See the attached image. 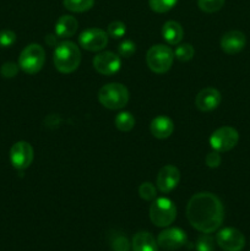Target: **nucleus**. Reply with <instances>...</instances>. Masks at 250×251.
Masks as SVG:
<instances>
[{"label": "nucleus", "mask_w": 250, "mask_h": 251, "mask_svg": "<svg viewBox=\"0 0 250 251\" xmlns=\"http://www.w3.org/2000/svg\"><path fill=\"white\" fill-rule=\"evenodd\" d=\"M186 217L191 227L203 234L216 232L222 226L225 210L220 199L212 193H198L189 200Z\"/></svg>", "instance_id": "obj_1"}, {"label": "nucleus", "mask_w": 250, "mask_h": 251, "mask_svg": "<svg viewBox=\"0 0 250 251\" xmlns=\"http://www.w3.org/2000/svg\"><path fill=\"white\" fill-rule=\"evenodd\" d=\"M54 66L61 74H71L77 70L81 63V51L75 43L64 41L58 43L53 54Z\"/></svg>", "instance_id": "obj_2"}, {"label": "nucleus", "mask_w": 250, "mask_h": 251, "mask_svg": "<svg viewBox=\"0 0 250 251\" xmlns=\"http://www.w3.org/2000/svg\"><path fill=\"white\" fill-rule=\"evenodd\" d=\"M98 100L110 110L122 109L129 102V91L122 83H107L98 91Z\"/></svg>", "instance_id": "obj_3"}, {"label": "nucleus", "mask_w": 250, "mask_h": 251, "mask_svg": "<svg viewBox=\"0 0 250 251\" xmlns=\"http://www.w3.org/2000/svg\"><path fill=\"white\" fill-rule=\"evenodd\" d=\"M174 50L164 44H156L147 50L146 63L154 74H164L173 65Z\"/></svg>", "instance_id": "obj_4"}, {"label": "nucleus", "mask_w": 250, "mask_h": 251, "mask_svg": "<svg viewBox=\"0 0 250 251\" xmlns=\"http://www.w3.org/2000/svg\"><path fill=\"white\" fill-rule=\"evenodd\" d=\"M46 63V50L37 43L28 44L19 56V66L24 73L34 75L39 73Z\"/></svg>", "instance_id": "obj_5"}, {"label": "nucleus", "mask_w": 250, "mask_h": 251, "mask_svg": "<svg viewBox=\"0 0 250 251\" xmlns=\"http://www.w3.org/2000/svg\"><path fill=\"white\" fill-rule=\"evenodd\" d=\"M176 207L173 201L167 198H159L150 207V220L156 227L167 228L175 221Z\"/></svg>", "instance_id": "obj_6"}, {"label": "nucleus", "mask_w": 250, "mask_h": 251, "mask_svg": "<svg viewBox=\"0 0 250 251\" xmlns=\"http://www.w3.org/2000/svg\"><path fill=\"white\" fill-rule=\"evenodd\" d=\"M239 141V134L232 126H222L215 130L210 137V145L213 151L228 152L234 149Z\"/></svg>", "instance_id": "obj_7"}, {"label": "nucleus", "mask_w": 250, "mask_h": 251, "mask_svg": "<svg viewBox=\"0 0 250 251\" xmlns=\"http://www.w3.org/2000/svg\"><path fill=\"white\" fill-rule=\"evenodd\" d=\"M216 243L223 251H242L245 247V237L237 228L227 227L217 233Z\"/></svg>", "instance_id": "obj_8"}, {"label": "nucleus", "mask_w": 250, "mask_h": 251, "mask_svg": "<svg viewBox=\"0 0 250 251\" xmlns=\"http://www.w3.org/2000/svg\"><path fill=\"white\" fill-rule=\"evenodd\" d=\"M34 152L31 144L26 141H19L10 149V162L17 171H25L33 162Z\"/></svg>", "instance_id": "obj_9"}, {"label": "nucleus", "mask_w": 250, "mask_h": 251, "mask_svg": "<svg viewBox=\"0 0 250 251\" xmlns=\"http://www.w3.org/2000/svg\"><path fill=\"white\" fill-rule=\"evenodd\" d=\"M108 33L100 28H87L78 36V44L88 51H100L107 47Z\"/></svg>", "instance_id": "obj_10"}, {"label": "nucleus", "mask_w": 250, "mask_h": 251, "mask_svg": "<svg viewBox=\"0 0 250 251\" xmlns=\"http://www.w3.org/2000/svg\"><path fill=\"white\" fill-rule=\"evenodd\" d=\"M186 240H188V237L184 230H181L180 228L171 227L166 228L159 233L157 237V244L162 249L173 251L183 248L186 244Z\"/></svg>", "instance_id": "obj_11"}, {"label": "nucleus", "mask_w": 250, "mask_h": 251, "mask_svg": "<svg viewBox=\"0 0 250 251\" xmlns=\"http://www.w3.org/2000/svg\"><path fill=\"white\" fill-rule=\"evenodd\" d=\"M93 68L104 76H112L122 68V59L113 51H102L93 58Z\"/></svg>", "instance_id": "obj_12"}, {"label": "nucleus", "mask_w": 250, "mask_h": 251, "mask_svg": "<svg viewBox=\"0 0 250 251\" xmlns=\"http://www.w3.org/2000/svg\"><path fill=\"white\" fill-rule=\"evenodd\" d=\"M180 181V172L175 166H164L159 169L157 174L156 184L162 194H169L178 186Z\"/></svg>", "instance_id": "obj_13"}, {"label": "nucleus", "mask_w": 250, "mask_h": 251, "mask_svg": "<svg viewBox=\"0 0 250 251\" xmlns=\"http://www.w3.org/2000/svg\"><path fill=\"white\" fill-rule=\"evenodd\" d=\"M222 96L220 91L213 87H206L198 93L195 105L201 112H212L221 104Z\"/></svg>", "instance_id": "obj_14"}, {"label": "nucleus", "mask_w": 250, "mask_h": 251, "mask_svg": "<svg viewBox=\"0 0 250 251\" xmlns=\"http://www.w3.org/2000/svg\"><path fill=\"white\" fill-rule=\"evenodd\" d=\"M245 44H247V37L243 32L240 31H229L225 33L221 38L220 46L225 53L230 54H238L244 49Z\"/></svg>", "instance_id": "obj_15"}, {"label": "nucleus", "mask_w": 250, "mask_h": 251, "mask_svg": "<svg viewBox=\"0 0 250 251\" xmlns=\"http://www.w3.org/2000/svg\"><path fill=\"white\" fill-rule=\"evenodd\" d=\"M150 130L156 139H168L174 131V123L171 118L166 117V115H159L152 120Z\"/></svg>", "instance_id": "obj_16"}, {"label": "nucleus", "mask_w": 250, "mask_h": 251, "mask_svg": "<svg viewBox=\"0 0 250 251\" xmlns=\"http://www.w3.org/2000/svg\"><path fill=\"white\" fill-rule=\"evenodd\" d=\"M78 27L77 20L71 15H63L55 24V34L59 38H70L76 33Z\"/></svg>", "instance_id": "obj_17"}, {"label": "nucleus", "mask_w": 250, "mask_h": 251, "mask_svg": "<svg viewBox=\"0 0 250 251\" xmlns=\"http://www.w3.org/2000/svg\"><path fill=\"white\" fill-rule=\"evenodd\" d=\"M132 251H158L157 239L149 232H139L132 237Z\"/></svg>", "instance_id": "obj_18"}, {"label": "nucleus", "mask_w": 250, "mask_h": 251, "mask_svg": "<svg viewBox=\"0 0 250 251\" xmlns=\"http://www.w3.org/2000/svg\"><path fill=\"white\" fill-rule=\"evenodd\" d=\"M162 37L169 46H178L184 37V29L176 21H167L162 27Z\"/></svg>", "instance_id": "obj_19"}, {"label": "nucleus", "mask_w": 250, "mask_h": 251, "mask_svg": "<svg viewBox=\"0 0 250 251\" xmlns=\"http://www.w3.org/2000/svg\"><path fill=\"white\" fill-rule=\"evenodd\" d=\"M115 127H117L119 131L127 132L131 131L135 126V118L131 113L129 112H120L119 114H117L114 119Z\"/></svg>", "instance_id": "obj_20"}, {"label": "nucleus", "mask_w": 250, "mask_h": 251, "mask_svg": "<svg viewBox=\"0 0 250 251\" xmlns=\"http://www.w3.org/2000/svg\"><path fill=\"white\" fill-rule=\"evenodd\" d=\"M95 4V0H63V5L71 12L88 11Z\"/></svg>", "instance_id": "obj_21"}, {"label": "nucleus", "mask_w": 250, "mask_h": 251, "mask_svg": "<svg viewBox=\"0 0 250 251\" xmlns=\"http://www.w3.org/2000/svg\"><path fill=\"white\" fill-rule=\"evenodd\" d=\"M194 54H195L194 47L189 43H179L174 49V58L178 59L179 61H184V63L191 60L194 58Z\"/></svg>", "instance_id": "obj_22"}, {"label": "nucleus", "mask_w": 250, "mask_h": 251, "mask_svg": "<svg viewBox=\"0 0 250 251\" xmlns=\"http://www.w3.org/2000/svg\"><path fill=\"white\" fill-rule=\"evenodd\" d=\"M178 0H149V5L152 11L157 14H164L173 9Z\"/></svg>", "instance_id": "obj_23"}, {"label": "nucleus", "mask_w": 250, "mask_h": 251, "mask_svg": "<svg viewBox=\"0 0 250 251\" xmlns=\"http://www.w3.org/2000/svg\"><path fill=\"white\" fill-rule=\"evenodd\" d=\"M225 1V0H198V5L201 11L213 14L222 9Z\"/></svg>", "instance_id": "obj_24"}, {"label": "nucleus", "mask_w": 250, "mask_h": 251, "mask_svg": "<svg viewBox=\"0 0 250 251\" xmlns=\"http://www.w3.org/2000/svg\"><path fill=\"white\" fill-rule=\"evenodd\" d=\"M139 195L145 201H153L156 199L157 190L154 185L150 181H145L139 186Z\"/></svg>", "instance_id": "obj_25"}, {"label": "nucleus", "mask_w": 250, "mask_h": 251, "mask_svg": "<svg viewBox=\"0 0 250 251\" xmlns=\"http://www.w3.org/2000/svg\"><path fill=\"white\" fill-rule=\"evenodd\" d=\"M107 33L112 38H122L126 33V26L122 21H113L108 25Z\"/></svg>", "instance_id": "obj_26"}, {"label": "nucleus", "mask_w": 250, "mask_h": 251, "mask_svg": "<svg viewBox=\"0 0 250 251\" xmlns=\"http://www.w3.org/2000/svg\"><path fill=\"white\" fill-rule=\"evenodd\" d=\"M196 251H215V239L208 234H203L198 238L195 243Z\"/></svg>", "instance_id": "obj_27"}, {"label": "nucleus", "mask_w": 250, "mask_h": 251, "mask_svg": "<svg viewBox=\"0 0 250 251\" xmlns=\"http://www.w3.org/2000/svg\"><path fill=\"white\" fill-rule=\"evenodd\" d=\"M136 51V44L130 39H125L118 47V53L123 58H130Z\"/></svg>", "instance_id": "obj_28"}, {"label": "nucleus", "mask_w": 250, "mask_h": 251, "mask_svg": "<svg viewBox=\"0 0 250 251\" xmlns=\"http://www.w3.org/2000/svg\"><path fill=\"white\" fill-rule=\"evenodd\" d=\"M112 249L113 251H130L131 249V243L127 240L126 237L119 234L114 237L112 240Z\"/></svg>", "instance_id": "obj_29"}, {"label": "nucleus", "mask_w": 250, "mask_h": 251, "mask_svg": "<svg viewBox=\"0 0 250 251\" xmlns=\"http://www.w3.org/2000/svg\"><path fill=\"white\" fill-rule=\"evenodd\" d=\"M16 42V33L11 29L0 31V48H9Z\"/></svg>", "instance_id": "obj_30"}, {"label": "nucleus", "mask_w": 250, "mask_h": 251, "mask_svg": "<svg viewBox=\"0 0 250 251\" xmlns=\"http://www.w3.org/2000/svg\"><path fill=\"white\" fill-rule=\"evenodd\" d=\"M19 64H15L12 61H7V63H4L0 68V74H1L2 77L5 78H12L19 74Z\"/></svg>", "instance_id": "obj_31"}, {"label": "nucleus", "mask_w": 250, "mask_h": 251, "mask_svg": "<svg viewBox=\"0 0 250 251\" xmlns=\"http://www.w3.org/2000/svg\"><path fill=\"white\" fill-rule=\"evenodd\" d=\"M205 162H206V166H207L208 168H217V167H220L221 162H222L220 152L212 151L210 152V153H207V156H206L205 158Z\"/></svg>", "instance_id": "obj_32"}, {"label": "nucleus", "mask_w": 250, "mask_h": 251, "mask_svg": "<svg viewBox=\"0 0 250 251\" xmlns=\"http://www.w3.org/2000/svg\"><path fill=\"white\" fill-rule=\"evenodd\" d=\"M58 38L59 37L56 34H48L46 37V43L50 47H56L58 46Z\"/></svg>", "instance_id": "obj_33"}]
</instances>
